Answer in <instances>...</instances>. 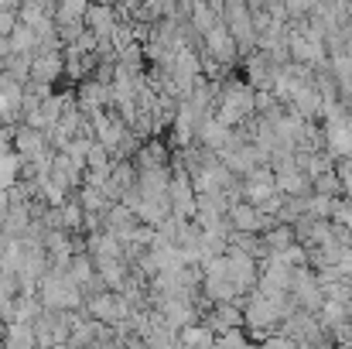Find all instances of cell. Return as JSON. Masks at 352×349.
I'll use <instances>...</instances> for the list:
<instances>
[{
  "mask_svg": "<svg viewBox=\"0 0 352 349\" xmlns=\"http://www.w3.org/2000/svg\"><path fill=\"white\" fill-rule=\"evenodd\" d=\"M14 147H17L24 158H38V154H41V147H45V134H41V130H34V127H21V130H17V137H14Z\"/></svg>",
  "mask_w": 352,
  "mask_h": 349,
  "instance_id": "cell-1",
  "label": "cell"
},
{
  "mask_svg": "<svg viewBox=\"0 0 352 349\" xmlns=\"http://www.w3.org/2000/svg\"><path fill=\"white\" fill-rule=\"evenodd\" d=\"M123 312H126V305H123V298H117V295H103V298L93 302V315L96 319L117 322V319H123Z\"/></svg>",
  "mask_w": 352,
  "mask_h": 349,
  "instance_id": "cell-2",
  "label": "cell"
},
{
  "mask_svg": "<svg viewBox=\"0 0 352 349\" xmlns=\"http://www.w3.org/2000/svg\"><path fill=\"white\" fill-rule=\"evenodd\" d=\"M233 223H236V230H256V226H260V223H256V209H253V206H236Z\"/></svg>",
  "mask_w": 352,
  "mask_h": 349,
  "instance_id": "cell-3",
  "label": "cell"
},
{
  "mask_svg": "<svg viewBox=\"0 0 352 349\" xmlns=\"http://www.w3.org/2000/svg\"><path fill=\"white\" fill-rule=\"evenodd\" d=\"M17 28V14L14 10H0V34H14Z\"/></svg>",
  "mask_w": 352,
  "mask_h": 349,
  "instance_id": "cell-4",
  "label": "cell"
}]
</instances>
